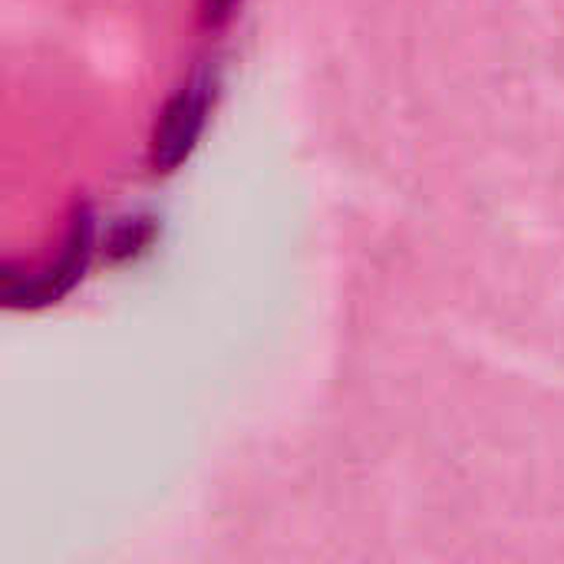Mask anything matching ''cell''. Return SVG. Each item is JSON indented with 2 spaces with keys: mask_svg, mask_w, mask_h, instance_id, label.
Segmentation results:
<instances>
[{
  "mask_svg": "<svg viewBox=\"0 0 564 564\" xmlns=\"http://www.w3.org/2000/svg\"><path fill=\"white\" fill-rule=\"evenodd\" d=\"M212 109H215V86L208 76H195L192 83H185L169 96L162 116L155 119L152 145H149V159L155 172L169 175L195 152V145L205 135Z\"/></svg>",
  "mask_w": 564,
  "mask_h": 564,
  "instance_id": "cell-1",
  "label": "cell"
},
{
  "mask_svg": "<svg viewBox=\"0 0 564 564\" xmlns=\"http://www.w3.org/2000/svg\"><path fill=\"white\" fill-rule=\"evenodd\" d=\"M241 0H202V17L208 26H218L231 17V10L238 7Z\"/></svg>",
  "mask_w": 564,
  "mask_h": 564,
  "instance_id": "cell-2",
  "label": "cell"
}]
</instances>
